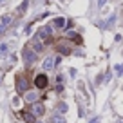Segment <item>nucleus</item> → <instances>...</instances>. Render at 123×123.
Segmentation results:
<instances>
[{
    "label": "nucleus",
    "instance_id": "9",
    "mask_svg": "<svg viewBox=\"0 0 123 123\" xmlns=\"http://www.w3.org/2000/svg\"><path fill=\"white\" fill-rule=\"evenodd\" d=\"M35 111L38 112V114H42V112H43V107H42V105H35Z\"/></svg>",
    "mask_w": 123,
    "mask_h": 123
},
{
    "label": "nucleus",
    "instance_id": "11",
    "mask_svg": "<svg viewBox=\"0 0 123 123\" xmlns=\"http://www.w3.org/2000/svg\"><path fill=\"white\" fill-rule=\"evenodd\" d=\"M105 4V0H100V6H103Z\"/></svg>",
    "mask_w": 123,
    "mask_h": 123
},
{
    "label": "nucleus",
    "instance_id": "4",
    "mask_svg": "<svg viewBox=\"0 0 123 123\" xmlns=\"http://www.w3.org/2000/svg\"><path fill=\"white\" fill-rule=\"evenodd\" d=\"M24 60H25V62H29V63H31L33 60H35V54L31 53V49H29V47H27V49H24Z\"/></svg>",
    "mask_w": 123,
    "mask_h": 123
},
{
    "label": "nucleus",
    "instance_id": "2",
    "mask_svg": "<svg viewBox=\"0 0 123 123\" xmlns=\"http://www.w3.org/2000/svg\"><path fill=\"white\" fill-rule=\"evenodd\" d=\"M20 114H22V118H24V121H25V123H35L36 121L35 114H31V112H27V111H22Z\"/></svg>",
    "mask_w": 123,
    "mask_h": 123
},
{
    "label": "nucleus",
    "instance_id": "12",
    "mask_svg": "<svg viewBox=\"0 0 123 123\" xmlns=\"http://www.w3.org/2000/svg\"><path fill=\"white\" fill-rule=\"evenodd\" d=\"M91 123H98V119H92V121H91Z\"/></svg>",
    "mask_w": 123,
    "mask_h": 123
},
{
    "label": "nucleus",
    "instance_id": "3",
    "mask_svg": "<svg viewBox=\"0 0 123 123\" xmlns=\"http://www.w3.org/2000/svg\"><path fill=\"white\" fill-rule=\"evenodd\" d=\"M11 24V18L9 16H4V18H0V33H4L7 29V25Z\"/></svg>",
    "mask_w": 123,
    "mask_h": 123
},
{
    "label": "nucleus",
    "instance_id": "10",
    "mask_svg": "<svg viewBox=\"0 0 123 123\" xmlns=\"http://www.w3.org/2000/svg\"><path fill=\"white\" fill-rule=\"evenodd\" d=\"M0 53H6V45H0Z\"/></svg>",
    "mask_w": 123,
    "mask_h": 123
},
{
    "label": "nucleus",
    "instance_id": "7",
    "mask_svg": "<svg viewBox=\"0 0 123 123\" xmlns=\"http://www.w3.org/2000/svg\"><path fill=\"white\" fill-rule=\"evenodd\" d=\"M63 24H65L63 18H56V20H54V25H58V27H63Z\"/></svg>",
    "mask_w": 123,
    "mask_h": 123
},
{
    "label": "nucleus",
    "instance_id": "5",
    "mask_svg": "<svg viewBox=\"0 0 123 123\" xmlns=\"http://www.w3.org/2000/svg\"><path fill=\"white\" fill-rule=\"evenodd\" d=\"M16 85H18V91H20V92L27 89V81H25V80H22V76H20L18 80H16Z\"/></svg>",
    "mask_w": 123,
    "mask_h": 123
},
{
    "label": "nucleus",
    "instance_id": "8",
    "mask_svg": "<svg viewBox=\"0 0 123 123\" xmlns=\"http://www.w3.org/2000/svg\"><path fill=\"white\" fill-rule=\"evenodd\" d=\"M53 123H65V121H63V118H62V116H54V118H53Z\"/></svg>",
    "mask_w": 123,
    "mask_h": 123
},
{
    "label": "nucleus",
    "instance_id": "1",
    "mask_svg": "<svg viewBox=\"0 0 123 123\" xmlns=\"http://www.w3.org/2000/svg\"><path fill=\"white\" fill-rule=\"evenodd\" d=\"M47 83H49V81H47V76H45V74H38V76L35 78V85H36L38 89H45Z\"/></svg>",
    "mask_w": 123,
    "mask_h": 123
},
{
    "label": "nucleus",
    "instance_id": "6",
    "mask_svg": "<svg viewBox=\"0 0 123 123\" xmlns=\"http://www.w3.org/2000/svg\"><path fill=\"white\" fill-rule=\"evenodd\" d=\"M53 65H54V63H53V58H47L45 63H43V67H45V69H53Z\"/></svg>",
    "mask_w": 123,
    "mask_h": 123
}]
</instances>
